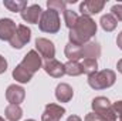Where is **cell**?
Masks as SVG:
<instances>
[{"label": "cell", "mask_w": 122, "mask_h": 121, "mask_svg": "<svg viewBox=\"0 0 122 121\" xmlns=\"http://www.w3.org/2000/svg\"><path fill=\"white\" fill-rule=\"evenodd\" d=\"M6 70H7V60L0 54V74L6 73Z\"/></svg>", "instance_id": "83f0119b"}, {"label": "cell", "mask_w": 122, "mask_h": 121, "mask_svg": "<svg viewBox=\"0 0 122 121\" xmlns=\"http://www.w3.org/2000/svg\"><path fill=\"white\" fill-rule=\"evenodd\" d=\"M26 70H29L31 74H34L36 71H38L40 68H41V66H43V61H41V56L36 51V50H30L26 56H24V59L23 61L20 63Z\"/></svg>", "instance_id": "52a82bcc"}, {"label": "cell", "mask_w": 122, "mask_h": 121, "mask_svg": "<svg viewBox=\"0 0 122 121\" xmlns=\"http://www.w3.org/2000/svg\"><path fill=\"white\" fill-rule=\"evenodd\" d=\"M97 34V23L88 16H80L77 24L70 30V43L82 47Z\"/></svg>", "instance_id": "6da1fadb"}, {"label": "cell", "mask_w": 122, "mask_h": 121, "mask_svg": "<svg viewBox=\"0 0 122 121\" xmlns=\"http://www.w3.org/2000/svg\"><path fill=\"white\" fill-rule=\"evenodd\" d=\"M104 6H105L104 0H85L80 4V11L82 16L91 17L92 14H98L99 11H102Z\"/></svg>", "instance_id": "9c48e42d"}, {"label": "cell", "mask_w": 122, "mask_h": 121, "mask_svg": "<svg viewBox=\"0 0 122 121\" xmlns=\"http://www.w3.org/2000/svg\"><path fill=\"white\" fill-rule=\"evenodd\" d=\"M117 68H118V71L122 74V59L118 61V63H117Z\"/></svg>", "instance_id": "4dcf8cb0"}, {"label": "cell", "mask_w": 122, "mask_h": 121, "mask_svg": "<svg viewBox=\"0 0 122 121\" xmlns=\"http://www.w3.org/2000/svg\"><path fill=\"white\" fill-rule=\"evenodd\" d=\"M24 97H26V90H24L21 86L11 84V86H9L7 90H6V100H7L10 104L20 105V103L24 101Z\"/></svg>", "instance_id": "30bf717a"}, {"label": "cell", "mask_w": 122, "mask_h": 121, "mask_svg": "<svg viewBox=\"0 0 122 121\" xmlns=\"http://www.w3.org/2000/svg\"><path fill=\"white\" fill-rule=\"evenodd\" d=\"M4 116L9 121H19L23 117V110L20 105L16 104H9L4 110Z\"/></svg>", "instance_id": "e0dca14e"}, {"label": "cell", "mask_w": 122, "mask_h": 121, "mask_svg": "<svg viewBox=\"0 0 122 121\" xmlns=\"http://www.w3.org/2000/svg\"><path fill=\"white\" fill-rule=\"evenodd\" d=\"M74 97V90L70 84L67 83H60L56 88V98L60 101V103H68L71 101Z\"/></svg>", "instance_id": "9a60e30c"}, {"label": "cell", "mask_w": 122, "mask_h": 121, "mask_svg": "<svg viewBox=\"0 0 122 121\" xmlns=\"http://www.w3.org/2000/svg\"><path fill=\"white\" fill-rule=\"evenodd\" d=\"M38 27L44 33H50V34L57 33L61 27L58 11L51 10V9H47L46 11H43L41 17H40V22H38Z\"/></svg>", "instance_id": "277c9868"}, {"label": "cell", "mask_w": 122, "mask_h": 121, "mask_svg": "<svg viewBox=\"0 0 122 121\" xmlns=\"http://www.w3.org/2000/svg\"><path fill=\"white\" fill-rule=\"evenodd\" d=\"M64 68H65V74L72 76V77L81 76V74L84 73L82 64L78 63V61H67V63L64 64Z\"/></svg>", "instance_id": "d6986e66"}, {"label": "cell", "mask_w": 122, "mask_h": 121, "mask_svg": "<svg viewBox=\"0 0 122 121\" xmlns=\"http://www.w3.org/2000/svg\"><path fill=\"white\" fill-rule=\"evenodd\" d=\"M91 107H92V113L98 114L104 121H115L118 118L114 108H112L111 101L107 97H102V95L95 97L91 103Z\"/></svg>", "instance_id": "3957f363"}, {"label": "cell", "mask_w": 122, "mask_h": 121, "mask_svg": "<svg viewBox=\"0 0 122 121\" xmlns=\"http://www.w3.org/2000/svg\"><path fill=\"white\" fill-rule=\"evenodd\" d=\"M117 80V74L112 70H102V71H97L91 76H88V84L94 90H104V88H109L115 84Z\"/></svg>", "instance_id": "7a4b0ae2"}, {"label": "cell", "mask_w": 122, "mask_h": 121, "mask_svg": "<svg viewBox=\"0 0 122 121\" xmlns=\"http://www.w3.org/2000/svg\"><path fill=\"white\" fill-rule=\"evenodd\" d=\"M111 14L117 19V22H122V3L121 4H115L111 9Z\"/></svg>", "instance_id": "d4e9b609"}, {"label": "cell", "mask_w": 122, "mask_h": 121, "mask_svg": "<svg viewBox=\"0 0 122 121\" xmlns=\"http://www.w3.org/2000/svg\"><path fill=\"white\" fill-rule=\"evenodd\" d=\"M81 56L82 59H92L97 60L101 56V46L97 41H88L87 44H84L81 47Z\"/></svg>", "instance_id": "5bb4252c"}, {"label": "cell", "mask_w": 122, "mask_h": 121, "mask_svg": "<svg viewBox=\"0 0 122 121\" xmlns=\"http://www.w3.org/2000/svg\"><path fill=\"white\" fill-rule=\"evenodd\" d=\"M20 14L24 22L31 23V24H38L40 17L43 14V9L40 7V4H31V6H27V9L21 11Z\"/></svg>", "instance_id": "7c38bea8"}, {"label": "cell", "mask_w": 122, "mask_h": 121, "mask_svg": "<svg viewBox=\"0 0 122 121\" xmlns=\"http://www.w3.org/2000/svg\"><path fill=\"white\" fill-rule=\"evenodd\" d=\"M67 121H82L78 116H70L68 118H67Z\"/></svg>", "instance_id": "f546056e"}, {"label": "cell", "mask_w": 122, "mask_h": 121, "mask_svg": "<svg viewBox=\"0 0 122 121\" xmlns=\"http://www.w3.org/2000/svg\"><path fill=\"white\" fill-rule=\"evenodd\" d=\"M43 67H44V71H46L48 76L54 77V78H61V77L65 74L64 64L60 63L58 60H56V59L46 60V63L43 64Z\"/></svg>", "instance_id": "8fae6325"}, {"label": "cell", "mask_w": 122, "mask_h": 121, "mask_svg": "<svg viewBox=\"0 0 122 121\" xmlns=\"http://www.w3.org/2000/svg\"><path fill=\"white\" fill-rule=\"evenodd\" d=\"M82 68H84L85 74L91 76L98 71V63H97V60H92V59H85L82 63Z\"/></svg>", "instance_id": "603a6c76"}, {"label": "cell", "mask_w": 122, "mask_h": 121, "mask_svg": "<svg viewBox=\"0 0 122 121\" xmlns=\"http://www.w3.org/2000/svg\"><path fill=\"white\" fill-rule=\"evenodd\" d=\"M99 23H101V27L105 31H114L117 29V24H118L117 19H115L111 13H109V14H104V16L101 17Z\"/></svg>", "instance_id": "44dd1931"}, {"label": "cell", "mask_w": 122, "mask_h": 121, "mask_svg": "<svg viewBox=\"0 0 122 121\" xmlns=\"http://www.w3.org/2000/svg\"><path fill=\"white\" fill-rule=\"evenodd\" d=\"M26 121H34V120H26Z\"/></svg>", "instance_id": "d6a6232c"}, {"label": "cell", "mask_w": 122, "mask_h": 121, "mask_svg": "<svg viewBox=\"0 0 122 121\" xmlns=\"http://www.w3.org/2000/svg\"><path fill=\"white\" fill-rule=\"evenodd\" d=\"M65 114V108L58 104H47L44 113L41 114V121H60Z\"/></svg>", "instance_id": "ba28073f"}, {"label": "cell", "mask_w": 122, "mask_h": 121, "mask_svg": "<svg viewBox=\"0 0 122 121\" xmlns=\"http://www.w3.org/2000/svg\"><path fill=\"white\" fill-rule=\"evenodd\" d=\"M34 74H31L29 70H26L21 64L16 66V68L13 70V78L17 81V83H21V84H26V83H30L31 78H33Z\"/></svg>", "instance_id": "2e32d148"}, {"label": "cell", "mask_w": 122, "mask_h": 121, "mask_svg": "<svg viewBox=\"0 0 122 121\" xmlns=\"http://www.w3.org/2000/svg\"><path fill=\"white\" fill-rule=\"evenodd\" d=\"M85 121H104L98 114H95V113H90V114H87L85 116Z\"/></svg>", "instance_id": "4316f807"}, {"label": "cell", "mask_w": 122, "mask_h": 121, "mask_svg": "<svg viewBox=\"0 0 122 121\" xmlns=\"http://www.w3.org/2000/svg\"><path fill=\"white\" fill-rule=\"evenodd\" d=\"M117 44H118V47L122 50V31L118 34V37H117Z\"/></svg>", "instance_id": "f1b7e54d"}, {"label": "cell", "mask_w": 122, "mask_h": 121, "mask_svg": "<svg viewBox=\"0 0 122 121\" xmlns=\"http://www.w3.org/2000/svg\"><path fill=\"white\" fill-rule=\"evenodd\" d=\"M0 121H6V120H4V118H3V117H0Z\"/></svg>", "instance_id": "1f68e13d"}, {"label": "cell", "mask_w": 122, "mask_h": 121, "mask_svg": "<svg viewBox=\"0 0 122 121\" xmlns=\"http://www.w3.org/2000/svg\"><path fill=\"white\" fill-rule=\"evenodd\" d=\"M78 17H80V16H78L74 10H67V9H65V11H64V22H65V26H67L70 30L77 24Z\"/></svg>", "instance_id": "7402d4cb"}, {"label": "cell", "mask_w": 122, "mask_h": 121, "mask_svg": "<svg viewBox=\"0 0 122 121\" xmlns=\"http://www.w3.org/2000/svg\"><path fill=\"white\" fill-rule=\"evenodd\" d=\"M16 30H17V26L11 19H0V40L10 41Z\"/></svg>", "instance_id": "4fadbf2b"}, {"label": "cell", "mask_w": 122, "mask_h": 121, "mask_svg": "<svg viewBox=\"0 0 122 121\" xmlns=\"http://www.w3.org/2000/svg\"><path fill=\"white\" fill-rule=\"evenodd\" d=\"M30 38H31V30L27 26H24V24H19L14 36L11 37V40L9 43H10V46L13 49L20 50V49H23L30 41Z\"/></svg>", "instance_id": "5b68a950"}, {"label": "cell", "mask_w": 122, "mask_h": 121, "mask_svg": "<svg viewBox=\"0 0 122 121\" xmlns=\"http://www.w3.org/2000/svg\"><path fill=\"white\" fill-rule=\"evenodd\" d=\"M67 1H61V0H48L47 1V7L51 9V10H56V11H65V7H67Z\"/></svg>", "instance_id": "cb8c5ba5"}, {"label": "cell", "mask_w": 122, "mask_h": 121, "mask_svg": "<svg viewBox=\"0 0 122 121\" xmlns=\"http://www.w3.org/2000/svg\"><path fill=\"white\" fill-rule=\"evenodd\" d=\"M36 49L38 51V54L41 57H44L46 60H51L56 57V47H54V43L50 41L48 38H44V37H38L36 40Z\"/></svg>", "instance_id": "8992f818"}, {"label": "cell", "mask_w": 122, "mask_h": 121, "mask_svg": "<svg viewBox=\"0 0 122 121\" xmlns=\"http://www.w3.org/2000/svg\"><path fill=\"white\" fill-rule=\"evenodd\" d=\"M64 53H65V57L68 59V61H78L80 59H82V56H81V47L75 46V44H71V43H68L65 46Z\"/></svg>", "instance_id": "ac0fdd59"}, {"label": "cell", "mask_w": 122, "mask_h": 121, "mask_svg": "<svg viewBox=\"0 0 122 121\" xmlns=\"http://www.w3.org/2000/svg\"><path fill=\"white\" fill-rule=\"evenodd\" d=\"M3 4L6 9H9L13 13H16V11L21 13L27 9V1H24V0H4Z\"/></svg>", "instance_id": "ffe728a7"}, {"label": "cell", "mask_w": 122, "mask_h": 121, "mask_svg": "<svg viewBox=\"0 0 122 121\" xmlns=\"http://www.w3.org/2000/svg\"><path fill=\"white\" fill-rule=\"evenodd\" d=\"M112 108H114V111H115L117 117L122 118V100H119V101H115V103L112 104Z\"/></svg>", "instance_id": "484cf974"}, {"label": "cell", "mask_w": 122, "mask_h": 121, "mask_svg": "<svg viewBox=\"0 0 122 121\" xmlns=\"http://www.w3.org/2000/svg\"><path fill=\"white\" fill-rule=\"evenodd\" d=\"M119 121H122V118H119Z\"/></svg>", "instance_id": "836d02e7"}]
</instances>
